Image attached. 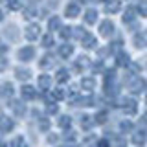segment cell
I'll use <instances>...</instances> for the list:
<instances>
[]
</instances>
